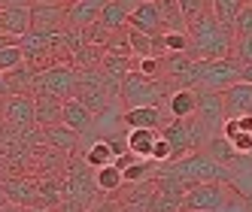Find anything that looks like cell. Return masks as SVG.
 <instances>
[{
  "mask_svg": "<svg viewBox=\"0 0 252 212\" xmlns=\"http://www.w3.org/2000/svg\"><path fill=\"white\" fill-rule=\"evenodd\" d=\"M189 55L197 61H219L234 55V43H237V33L228 25H222L216 19V12L210 9L204 19H197L189 27Z\"/></svg>",
  "mask_w": 252,
  "mask_h": 212,
  "instance_id": "obj_1",
  "label": "cell"
},
{
  "mask_svg": "<svg viewBox=\"0 0 252 212\" xmlns=\"http://www.w3.org/2000/svg\"><path fill=\"white\" fill-rule=\"evenodd\" d=\"M170 176H176L186 188L191 185H204V182H228L231 185V170L219 164L216 158H210L204 149L201 152H189L186 158H179L173 164H161Z\"/></svg>",
  "mask_w": 252,
  "mask_h": 212,
  "instance_id": "obj_2",
  "label": "cell"
},
{
  "mask_svg": "<svg viewBox=\"0 0 252 212\" xmlns=\"http://www.w3.org/2000/svg\"><path fill=\"white\" fill-rule=\"evenodd\" d=\"M97 179H94V173H92V167L85 164V158L79 155V158H73L70 155V161H67V173H64V200H73V203H79L85 212H92L97 203H94V197H97Z\"/></svg>",
  "mask_w": 252,
  "mask_h": 212,
  "instance_id": "obj_3",
  "label": "cell"
},
{
  "mask_svg": "<svg viewBox=\"0 0 252 212\" xmlns=\"http://www.w3.org/2000/svg\"><path fill=\"white\" fill-rule=\"evenodd\" d=\"M173 94V88L164 79H149L143 73H128L122 82V106L125 109H137V106H158V100L164 94Z\"/></svg>",
  "mask_w": 252,
  "mask_h": 212,
  "instance_id": "obj_4",
  "label": "cell"
},
{
  "mask_svg": "<svg viewBox=\"0 0 252 212\" xmlns=\"http://www.w3.org/2000/svg\"><path fill=\"white\" fill-rule=\"evenodd\" d=\"M231 188L228 182H204L191 185L183 197V212H219L228 206Z\"/></svg>",
  "mask_w": 252,
  "mask_h": 212,
  "instance_id": "obj_5",
  "label": "cell"
},
{
  "mask_svg": "<svg viewBox=\"0 0 252 212\" xmlns=\"http://www.w3.org/2000/svg\"><path fill=\"white\" fill-rule=\"evenodd\" d=\"M76 85H79V67L73 61H64V64L49 67L46 73H40L37 91H49L61 100H70V97H76Z\"/></svg>",
  "mask_w": 252,
  "mask_h": 212,
  "instance_id": "obj_6",
  "label": "cell"
},
{
  "mask_svg": "<svg viewBox=\"0 0 252 212\" xmlns=\"http://www.w3.org/2000/svg\"><path fill=\"white\" fill-rule=\"evenodd\" d=\"M240 70H243V64L234 55L219 58V61H204L201 88H210V91H228L231 85L240 82Z\"/></svg>",
  "mask_w": 252,
  "mask_h": 212,
  "instance_id": "obj_7",
  "label": "cell"
},
{
  "mask_svg": "<svg viewBox=\"0 0 252 212\" xmlns=\"http://www.w3.org/2000/svg\"><path fill=\"white\" fill-rule=\"evenodd\" d=\"M76 100H82L94 115H100L106 106L113 103L110 91H106V82L100 70H82L79 67V85H76Z\"/></svg>",
  "mask_w": 252,
  "mask_h": 212,
  "instance_id": "obj_8",
  "label": "cell"
},
{
  "mask_svg": "<svg viewBox=\"0 0 252 212\" xmlns=\"http://www.w3.org/2000/svg\"><path fill=\"white\" fill-rule=\"evenodd\" d=\"M3 125L19 133H31L37 128V103L31 94L3 97Z\"/></svg>",
  "mask_w": 252,
  "mask_h": 212,
  "instance_id": "obj_9",
  "label": "cell"
},
{
  "mask_svg": "<svg viewBox=\"0 0 252 212\" xmlns=\"http://www.w3.org/2000/svg\"><path fill=\"white\" fill-rule=\"evenodd\" d=\"M194 118L201 121V125L213 133L219 136L222 133V125H225V97L222 91H210V88H197V112Z\"/></svg>",
  "mask_w": 252,
  "mask_h": 212,
  "instance_id": "obj_10",
  "label": "cell"
},
{
  "mask_svg": "<svg viewBox=\"0 0 252 212\" xmlns=\"http://www.w3.org/2000/svg\"><path fill=\"white\" fill-rule=\"evenodd\" d=\"M31 30H37V33L67 30V6L64 3H31Z\"/></svg>",
  "mask_w": 252,
  "mask_h": 212,
  "instance_id": "obj_11",
  "label": "cell"
},
{
  "mask_svg": "<svg viewBox=\"0 0 252 212\" xmlns=\"http://www.w3.org/2000/svg\"><path fill=\"white\" fill-rule=\"evenodd\" d=\"M9 197V206H22V209H37L40 206V182L31 176H9L0 182Z\"/></svg>",
  "mask_w": 252,
  "mask_h": 212,
  "instance_id": "obj_12",
  "label": "cell"
},
{
  "mask_svg": "<svg viewBox=\"0 0 252 212\" xmlns=\"http://www.w3.org/2000/svg\"><path fill=\"white\" fill-rule=\"evenodd\" d=\"M0 30L12 33V37H25L31 33V3H9L0 6Z\"/></svg>",
  "mask_w": 252,
  "mask_h": 212,
  "instance_id": "obj_13",
  "label": "cell"
},
{
  "mask_svg": "<svg viewBox=\"0 0 252 212\" xmlns=\"http://www.w3.org/2000/svg\"><path fill=\"white\" fill-rule=\"evenodd\" d=\"M128 25L140 33H149V37H161L164 33V22H161V12L155 6V0H143V3L131 12Z\"/></svg>",
  "mask_w": 252,
  "mask_h": 212,
  "instance_id": "obj_14",
  "label": "cell"
},
{
  "mask_svg": "<svg viewBox=\"0 0 252 212\" xmlns=\"http://www.w3.org/2000/svg\"><path fill=\"white\" fill-rule=\"evenodd\" d=\"M106 3H110V0H73V3L67 6V25H73V27H88V25L100 22Z\"/></svg>",
  "mask_w": 252,
  "mask_h": 212,
  "instance_id": "obj_15",
  "label": "cell"
},
{
  "mask_svg": "<svg viewBox=\"0 0 252 212\" xmlns=\"http://www.w3.org/2000/svg\"><path fill=\"white\" fill-rule=\"evenodd\" d=\"M33 103H37V128L64 125V100L61 97L49 94V91H37Z\"/></svg>",
  "mask_w": 252,
  "mask_h": 212,
  "instance_id": "obj_16",
  "label": "cell"
},
{
  "mask_svg": "<svg viewBox=\"0 0 252 212\" xmlns=\"http://www.w3.org/2000/svg\"><path fill=\"white\" fill-rule=\"evenodd\" d=\"M3 76H6V97L37 94V88H40V73H37V70H31L28 64L9 70V73H3Z\"/></svg>",
  "mask_w": 252,
  "mask_h": 212,
  "instance_id": "obj_17",
  "label": "cell"
},
{
  "mask_svg": "<svg viewBox=\"0 0 252 212\" xmlns=\"http://www.w3.org/2000/svg\"><path fill=\"white\" fill-rule=\"evenodd\" d=\"M225 97V115L228 118H240V115H252V85L249 82H237L228 91H222Z\"/></svg>",
  "mask_w": 252,
  "mask_h": 212,
  "instance_id": "obj_18",
  "label": "cell"
},
{
  "mask_svg": "<svg viewBox=\"0 0 252 212\" xmlns=\"http://www.w3.org/2000/svg\"><path fill=\"white\" fill-rule=\"evenodd\" d=\"M125 125L131 128H149V131H161L167 125L164 112L158 106H137V109H125Z\"/></svg>",
  "mask_w": 252,
  "mask_h": 212,
  "instance_id": "obj_19",
  "label": "cell"
},
{
  "mask_svg": "<svg viewBox=\"0 0 252 212\" xmlns=\"http://www.w3.org/2000/svg\"><path fill=\"white\" fill-rule=\"evenodd\" d=\"M64 125L70 131H76V133H85V131H92V125H94V112L88 109L82 100L70 97V100H64Z\"/></svg>",
  "mask_w": 252,
  "mask_h": 212,
  "instance_id": "obj_20",
  "label": "cell"
},
{
  "mask_svg": "<svg viewBox=\"0 0 252 212\" xmlns=\"http://www.w3.org/2000/svg\"><path fill=\"white\" fill-rule=\"evenodd\" d=\"M79 136L76 131H70L67 125H52V128H43V143L52 146V149H58V152H70L73 155L79 149Z\"/></svg>",
  "mask_w": 252,
  "mask_h": 212,
  "instance_id": "obj_21",
  "label": "cell"
},
{
  "mask_svg": "<svg viewBox=\"0 0 252 212\" xmlns=\"http://www.w3.org/2000/svg\"><path fill=\"white\" fill-rule=\"evenodd\" d=\"M167 112L170 118H194L197 112V91L194 88H179L167 100Z\"/></svg>",
  "mask_w": 252,
  "mask_h": 212,
  "instance_id": "obj_22",
  "label": "cell"
},
{
  "mask_svg": "<svg viewBox=\"0 0 252 212\" xmlns=\"http://www.w3.org/2000/svg\"><path fill=\"white\" fill-rule=\"evenodd\" d=\"M161 131H149V128H131L128 131V146L137 158H152V149L158 143Z\"/></svg>",
  "mask_w": 252,
  "mask_h": 212,
  "instance_id": "obj_23",
  "label": "cell"
},
{
  "mask_svg": "<svg viewBox=\"0 0 252 212\" xmlns=\"http://www.w3.org/2000/svg\"><path fill=\"white\" fill-rule=\"evenodd\" d=\"M155 6L161 12V22H164V30H179V33H189V22L183 9H179V0H155Z\"/></svg>",
  "mask_w": 252,
  "mask_h": 212,
  "instance_id": "obj_24",
  "label": "cell"
},
{
  "mask_svg": "<svg viewBox=\"0 0 252 212\" xmlns=\"http://www.w3.org/2000/svg\"><path fill=\"white\" fill-rule=\"evenodd\" d=\"M40 182V206L46 209H55L64 203V179H58V176H43Z\"/></svg>",
  "mask_w": 252,
  "mask_h": 212,
  "instance_id": "obj_25",
  "label": "cell"
},
{
  "mask_svg": "<svg viewBox=\"0 0 252 212\" xmlns=\"http://www.w3.org/2000/svg\"><path fill=\"white\" fill-rule=\"evenodd\" d=\"M82 158H85V164L94 167V170L110 167V164L116 161V155H113V149H110V143H106V139H94V143H88V146L82 149Z\"/></svg>",
  "mask_w": 252,
  "mask_h": 212,
  "instance_id": "obj_26",
  "label": "cell"
},
{
  "mask_svg": "<svg viewBox=\"0 0 252 212\" xmlns=\"http://www.w3.org/2000/svg\"><path fill=\"white\" fill-rule=\"evenodd\" d=\"M100 70L106 76H113L119 82H125V76L137 70V61L134 58H122V55H113V52H103V61H100Z\"/></svg>",
  "mask_w": 252,
  "mask_h": 212,
  "instance_id": "obj_27",
  "label": "cell"
},
{
  "mask_svg": "<svg viewBox=\"0 0 252 212\" xmlns=\"http://www.w3.org/2000/svg\"><path fill=\"white\" fill-rule=\"evenodd\" d=\"M94 179H97L100 194H113V191H122V188H125V173H122L116 164L94 170Z\"/></svg>",
  "mask_w": 252,
  "mask_h": 212,
  "instance_id": "obj_28",
  "label": "cell"
},
{
  "mask_svg": "<svg viewBox=\"0 0 252 212\" xmlns=\"http://www.w3.org/2000/svg\"><path fill=\"white\" fill-rule=\"evenodd\" d=\"M249 0H213V12H216V19L222 25H228L234 30V22H237V15H240V9Z\"/></svg>",
  "mask_w": 252,
  "mask_h": 212,
  "instance_id": "obj_29",
  "label": "cell"
},
{
  "mask_svg": "<svg viewBox=\"0 0 252 212\" xmlns=\"http://www.w3.org/2000/svg\"><path fill=\"white\" fill-rule=\"evenodd\" d=\"M106 52L122 55V58H134V49H131V25H125V27H119V30L110 33V40H106Z\"/></svg>",
  "mask_w": 252,
  "mask_h": 212,
  "instance_id": "obj_30",
  "label": "cell"
},
{
  "mask_svg": "<svg viewBox=\"0 0 252 212\" xmlns=\"http://www.w3.org/2000/svg\"><path fill=\"white\" fill-rule=\"evenodd\" d=\"M179 9H183L186 22H189V27H191L197 19H204V15L213 9V0H179Z\"/></svg>",
  "mask_w": 252,
  "mask_h": 212,
  "instance_id": "obj_31",
  "label": "cell"
},
{
  "mask_svg": "<svg viewBox=\"0 0 252 212\" xmlns=\"http://www.w3.org/2000/svg\"><path fill=\"white\" fill-rule=\"evenodd\" d=\"M131 49H134V58H149V55H158L155 49V37H149V33H140L131 27Z\"/></svg>",
  "mask_w": 252,
  "mask_h": 212,
  "instance_id": "obj_32",
  "label": "cell"
},
{
  "mask_svg": "<svg viewBox=\"0 0 252 212\" xmlns=\"http://www.w3.org/2000/svg\"><path fill=\"white\" fill-rule=\"evenodd\" d=\"M22 64H25V49H22V43L0 49V73H9V70L22 67Z\"/></svg>",
  "mask_w": 252,
  "mask_h": 212,
  "instance_id": "obj_33",
  "label": "cell"
},
{
  "mask_svg": "<svg viewBox=\"0 0 252 212\" xmlns=\"http://www.w3.org/2000/svg\"><path fill=\"white\" fill-rule=\"evenodd\" d=\"M134 61H137V73L149 79H164V58L149 55V58H134Z\"/></svg>",
  "mask_w": 252,
  "mask_h": 212,
  "instance_id": "obj_34",
  "label": "cell"
},
{
  "mask_svg": "<svg viewBox=\"0 0 252 212\" xmlns=\"http://www.w3.org/2000/svg\"><path fill=\"white\" fill-rule=\"evenodd\" d=\"M234 33L237 37H249L252 33V3H246L237 15V22H234Z\"/></svg>",
  "mask_w": 252,
  "mask_h": 212,
  "instance_id": "obj_35",
  "label": "cell"
},
{
  "mask_svg": "<svg viewBox=\"0 0 252 212\" xmlns=\"http://www.w3.org/2000/svg\"><path fill=\"white\" fill-rule=\"evenodd\" d=\"M234 58L240 64H252V33L249 37H237V43H234Z\"/></svg>",
  "mask_w": 252,
  "mask_h": 212,
  "instance_id": "obj_36",
  "label": "cell"
},
{
  "mask_svg": "<svg viewBox=\"0 0 252 212\" xmlns=\"http://www.w3.org/2000/svg\"><path fill=\"white\" fill-rule=\"evenodd\" d=\"M152 161H158V164H170L173 161V149H170V143L164 136H158V143L152 149Z\"/></svg>",
  "mask_w": 252,
  "mask_h": 212,
  "instance_id": "obj_37",
  "label": "cell"
},
{
  "mask_svg": "<svg viewBox=\"0 0 252 212\" xmlns=\"http://www.w3.org/2000/svg\"><path fill=\"white\" fill-rule=\"evenodd\" d=\"M106 143H110V149H113L116 158L125 155V152H131V146H128V133H113L110 139H106Z\"/></svg>",
  "mask_w": 252,
  "mask_h": 212,
  "instance_id": "obj_38",
  "label": "cell"
},
{
  "mask_svg": "<svg viewBox=\"0 0 252 212\" xmlns=\"http://www.w3.org/2000/svg\"><path fill=\"white\" fill-rule=\"evenodd\" d=\"M137 161H140V158H137L134 152H125V155H119V158H116V161H113V164H116V167H119V170L125 173V170H128V167H134Z\"/></svg>",
  "mask_w": 252,
  "mask_h": 212,
  "instance_id": "obj_39",
  "label": "cell"
},
{
  "mask_svg": "<svg viewBox=\"0 0 252 212\" xmlns=\"http://www.w3.org/2000/svg\"><path fill=\"white\" fill-rule=\"evenodd\" d=\"M22 40L19 37H12V33H3V30H0V49H6V46H19Z\"/></svg>",
  "mask_w": 252,
  "mask_h": 212,
  "instance_id": "obj_40",
  "label": "cell"
},
{
  "mask_svg": "<svg viewBox=\"0 0 252 212\" xmlns=\"http://www.w3.org/2000/svg\"><path fill=\"white\" fill-rule=\"evenodd\" d=\"M92 212H119V203H113V200H103V203H97Z\"/></svg>",
  "mask_w": 252,
  "mask_h": 212,
  "instance_id": "obj_41",
  "label": "cell"
},
{
  "mask_svg": "<svg viewBox=\"0 0 252 212\" xmlns=\"http://www.w3.org/2000/svg\"><path fill=\"white\" fill-rule=\"evenodd\" d=\"M240 82H249V85H252V64H243V70H240Z\"/></svg>",
  "mask_w": 252,
  "mask_h": 212,
  "instance_id": "obj_42",
  "label": "cell"
},
{
  "mask_svg": "<svg viewBox=\"0 0 252 212\" xmlns=\"http://www.w3.org/2000/svg\"><path fill=\"white\" fill-rule=\"evenodd\" d=\"M9 206V197H6V191H3V185H0V209H6Z\"/></svg>",
  "mask_w": 252,
  "mask_h": 212,
  "instance_id": "obj_43",
  "label": "cell"
},
{
  "mask_svg": "<svg viewBox=\"0 0 252 212\" xmlns=\"http://www.w3.org/2000/svg\"><path fill=\"white\" fill-rule=\"evenodd\" d=\"M3 97H6V76L0 73V100H3Z\"/></svg>",
  "mask_w": 252,
  "mask_h": 212,
  "instance_id": "obj_44",
  "label": "cell"
},
{
  "mask_svg": "<svg viewBox=\"0 0 252 212\" xmlns=\"http://www.w3.org/2000/svg\"><path fill=\"white\" fill-rule=\"evenodd\" d=\"M31 3H64V6H70V0H31Z\"/></svg>",
  "mask_w": 252,
  "mask_h": 212,
  "instance_id": "obj_45",
  "label": "cell"
},
{
  "mask_svg": "<svg viewBox=\"0 0 252 212\" xmlns=\"http://www.w3.org/2000/svg\"><path fill=\"white\" fill-rule=\"evenodd\" d=\"M249 3H252V0H249Z\"/></svg>",
  "mask_w": 252,
  "mask_h": 212,
  "instance_id": "obj_46",
  "label": "cell"
}]
</instances>
